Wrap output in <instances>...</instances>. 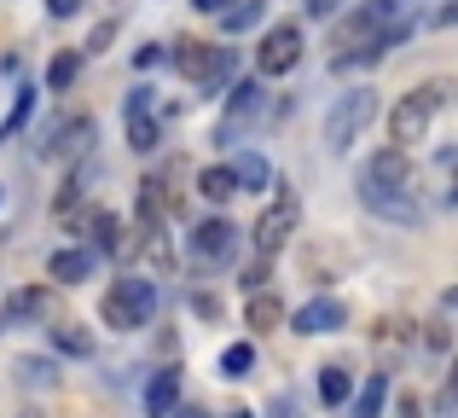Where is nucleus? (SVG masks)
I'll use <instances>...</instances> for the list:
<instances>
[{
	"label": "nucleus",
	"instance_id": "nucleus-25",
	"mask_svg": "<svg viewBox=\"0 0 458 418\" xmlns=\"http://www.w3.org/2000/svg\"><path fill=\"white\" fill-rule=\"evenodd\" d=\"M250 366H256V349H250V343H233V349L221 354V378H250Z\"/></svg>",
	"mask_w": 458,
	"mask_h": 418
},
{
	"label": "nucleus",
	"instance_id": "nucleus-39",
	"mask_svg": "<svg viewBox=\"0 0 458 418\" xmlns=\"http://www.w3.org/2000/svg\"><path fill=\"white\" fill-rule=\"evenodd\" d=\"M447 198H453V204H458V181H453V192H447Z\"/></svg>",
	"mask_w": 458,
	"mask_h": 418
},
{
	"label": "nucleus",
	"instance_id": "nucleus-41",
	"mask_svg": "<svg viewBox=\"0 0 458 418\" xmlns=\"http://www.w3.org/2000/svg\"><path fill=\"white\" fill-rule=\"evenodd\" d=\"M0 326H6V320H0Z\"/></svg>",
	"mask_w": 458,
	"mask_h": 418
},
{
	"label": "nucleus",
	"instance_id": "nucleus-14",
	"mask_svg": "<svg viewBox=\"0 0 458 418\" xmlns=\"http://www.w3.org/2000/svg\"><path fill=\"white\" fill-rule=\"evenodd\" d=\"M256 105H261V88H256V81H238V93L226 99V116H221V140H233L238 123H250V116H256Z\"/></svg>",
	"mask_w": 458,
	"mask_h": 418
},
{
	"label": "nucleus",
	"instance_id": "nucleus-26",
	"mask_svg": "<svg viewBox=\"0 0 458 418\" xmlns=\"http://www.w3.org/2000/svg\"><path fill=\"white\" fill-rule=\"evenodd\" d=\"M18 378H23L30 389H47V384H58V366H53V361H35V354H30V361H18Z\"/></svg>",
	"mask_w": 458,
	"mask_h": 418
},
{
	"label": "nucleus",
	"instance_id": "nucleus-32",
	"mask_svg": "<svg viewBox=\"0 0 458 418\" xmlns=\"http://www.w3.org/2000/svg\"><path fill=\"white\" fill-rule=\"evenodd\" d=\"M116 35V23H99V30H93V41H88V53H105V41H111Z\"/></svg>",
	"mask_w": 458,
	"mask_h": 418
},
{
	"label": "nucleus",
	"instance_id": "nucleus-30",
	"mask_svg": "<svg viewBox=\"0 0 458 418\" xmlns=\"http://www.w3.org/2000/svg\"><path fill=\"white\" fill-rule=\"evenodd\" d=\"M226 81H233V53H221V64H215V76L203 81V88H209V93H221Z\"/></svg>",
	"mask_w": 458,
	"mask_h": 418
},
{
	"label": "nucleus",
	"instance_id": "nucleus-23",
	"mask_svg": "<svg viewBox=\"0 0 458 418\" xmlns=\"http://www.w3.org/2000/svg\"><path fill=\"white\" fill-rule=\"evenodd\" d=\"M279 320H284V303H279V296H267V291L250 296V326H256V331H279Z\"/></svg>",
	"mask_w": 458,
	"mask_h": 418
},
{
	"label": "nucleus",
	"instance_id": "nucleus-5",
	"mask_svg": "<svg viewBox=\"0 0 458 418\" xmlns=\"http://www.w3.org/2000/svg\"><path fill=\"white\" fill-rule=\"evenodd\" d=\"M296 64H302V30H296V23H273L256 47V70L261 76H284V70H296Z\"/></svg>",
	"mask_w": 458,
	"mask_h": 418
},
{
	"label": "nucleus",
	"instance_id": "nucleus-35",
	"mask_svg": "<svg viewBox=\"0 0 458 418\" xmlns=\"http://www.w3.org/2000/svg\"><path fill=\"white\" fill-rule=\"evenodd\" d=\"M436 23H458V0H447V6L436 12Z\"/></svg>",
	"mask_w": 458,
	"mask_h": 418
},
{
	"label": "nucleus",
	"instance_id": "nucleus-17",
	"mask_svg": "<svg viewBox=\"0 0 458 418\" xmlns=\"http://www.w3.org/2000/svg\"><path fill=\"white\" fill-rule=\"evenodd\" d=\"M47 308H53V291H12L6 308H0V320H6V326L12 320H41Z\"/></svg>",
	"mask_w": 458,
	"mask_h": 418
},
{
	"label": "nucleus",
	"instance_id": "nucleus-24",
	"mask_svg": "<svg viewBox=\"0 0 458 418\" xmlns=\"http://www.w3.org/2000/svg\"><path fill=\"white\" fill-rule=\"evenodd\" d=\"M383 396H389V378L371 372V378H366V389L354 396V418H377V413H383Z\"/></svg>",
	"mask_w": 458,
	"mask_h": 418
},
{
	"label": "nucleus",
	"instance_id": "nucleus-29",
	"mask_svg": "<svg viewBox=\"0 0 458 418\" xmlns=\"http://www.w3.org/2000/svg\"><path fill=\"white\" fill-rule=\"evenodd\" d=\"M163 58H174V53H163V47H140V53H134V70L146 76V70H157Z\"/></svg>",
	"mask_w": 458,
	"mask_h": 418
},
{
	"label": "nucleus",
	"instance_id": "nucleus-21",
	"mask_svg": "<svg viewBox=\"0 0 458 418\" xmlns=\"http://www.w3.org/2000/svg\"><path fill=\"white\" fill-rule=\"evenodd\" d=\"M267 18V0H238L233 12H221V23H226V35H244V30H256V23Z\"/></svg>",
	"mask_w": 458,
	"mask_h": 418
},
{
	"label": "nucleus",
	"instance_id": "nucleus-18",
	"mask_svg": "<svg viewBox=\"0 0 458 418\" xmlns=\"http://www.w3.org/2000/svg\"><path fill=\"white\" fill-rule=\"evenodd\" d=\"M319 401H325V407L354 401V378H348V366H319Z\"/></svg>",
	"mask_w": 458,
	"mask_h": 418
},
{
	"label": "nucleus",
	"instance_id": "nucleus-15",
	"mask_svg": "<svg viewBox=\"0 0 458 418\" xmlns=\"http://www.w3.org/2000/svg\"><path fill=\"white\" fill-rule=\"evenodd\" d=\"M198 192L209 198V204H226V198L244 192V181H238L233 163H215V169H203V175H198Z\"/></svg>",
	"mask_w": 458,
	"mask_h": 418
},
{
	"label": "nucleus",
	"instance_id": "nucleus-16",
	"mask_svg": "<svg viewBox=\"0 0 458 418\" xmlns=\"http://www.w3.org/2000/svg\"><path fill=\"white\" fill-rule=\"evenodd\" d=\"M88 146H93V123H88V116H70V123L53 134V151H58V158H93Z\"/></svg>",
	"mask_w": 458,
	"mask_h": 418
},
{
	"label": "nucleus",
	"instance_id": "nucleus-2",
	"mask_svg": "<svg viewBox=\"0 0 458 418\" xmlns=\"http://www.w3.org/2000/svg\"><path fill=\"white\" fill-rule=\"evenodd\" d=\"M447 93H453V81H436V88H412V93H406V99L389 111V140H394V146H406V151H412L418 140L429 134L436 111L447 105Z\"/></svg>",
	"mask_w": 458,
	"mask_h": 418
},
{
	"label": "nucleus",
	"instance_id": "nucleus-36",
	"mask_svg": "<svg viewBox=\"0 0 458 418\" xmlns=\"http://www.w3.org/2000/svg\"><path fill=\"white\" fill-rule=\"evenodd\" d=\"M174 418H209V413H203V407H180Z\"/></svg>",
	"mask_w": 458,
	"mask_h": 418
},
{
	"label": "nucleus",
	"instance_id": "nucleus-20",
	"mask_svg": "<svg viewBox=\"0 0 458 418\" xmlns=\"http://www.w3.org/2000/svg\"><path fill=\"white\" fill-rule=\"evenodd\" d=\"M47 331H53V349L58 354H76V361H81V354H93V337L81 326H70V320H58V326H47Z\"/></svg>",
	"mask_w": 458,
	"mask_h": 418
},
{
	"label": "nucleus",
	"instance_id": "nucleus-13",
	"mask_svg": "<svg viewBox=\"0 0 458 418\" xmlns=\"http://www.w3.org/2000/svg\"><path fill=\"white\" fill-rule=\"evenodd\" d=\"M215 64H221V53L203 47V41H180L174 47V70H180V76H191V81H209Z\"/></svg>",
	"mask_w": 458,
	"mask_h": 418
},
{
	"label": "nucleus",
	"instance_id": "nucleus-3",
	"mask_svg": "<svg viewBox=\"0 0 458 418\" xmlns=\"http://www.w3.org/2000/svg\"><path fill=\"white\" fill-rule=\"evenodd\" d=\"M371 116H377V93H371V88L343 93V99L331 105V116H325V146H331V151H348L360 134H366Z\"/></svg>",
	"mask_w": 458,
	"mask_h": 418
},
{
	"label": "nucleus",
	"instance_id": "nucleus-34",
	"mask_svg": "<svg viewBox=\"0 0 458 418\" xmlns=\"http://www.w3.org/2000/svg\"><path fill=\"white\" fill-rule=\"evenodd\" d=\"M191 6H198V12H215V18H221V12H233V0H191Z\"/></svg>",
	"mask_w": 458,
	"mask_h": 418
},
{
	"label": "nucleus",
	"instance_id": "nucleus-10",
	"mask_svg": "<svg viewBox=\"0 0 458 418\" xmlns=\"http://www.w3.org/2000/svg\"><path fill=\"white\" fill-rule=\"evenodd\" d=\"M360 181H377V186H406V181H412V158H406V146L377 151V158L366 163V175H360Z\"/></svg>",
	"mask_w": 458,
	"mask_h": 418
},
{
	"label": "nucleus",
	"instance_id": "nucleus-9",
	"mask_svg": "<svg viewBox=\"0 0 458 418\" xmlns=\"http://www.w3.org/2000/svg\"><path fill=\"white\" fill-rule=\"evenodd\" d=\"M128 146H134V151H157V116H151V88L128 93Z\"/></svg>",
	"mask_w": 458,
	"mask_h": 418
},
{
	"label": "nucleus",
	"instance_id": "nucleus-6",
	"mask_svg": "<svg viewBox=\"0 0 458 418\" xmlns=\"http://www.w3.org/2000/svg\"><path fill=\"white\" fill-rule=\"evenodd\" d=\"M296 221H302V204H296V192H284L279 204H273V209L256 221V250H261V256H279V250L291 244Z\"/></svg>",
	"mask_w": 458,
	"mask_h": 418
},
{
	"label": "nucleus",
	"instance_id": "nucleus-33",
	"mask_svg": "<svg viewBox=\"0 0 458 418\" xmlns=\"http://www.w3.org/2000/svg\"><path fill=\"white\" fill-rule=\"evenodd\" d=\"M336 6H343V0H308V12H313V18H331Z\"/></svg>",
	"mask_w": 458,
	"mask_h": 418
},
{
	"label": "nucleus",
	"instance_id": "nucleus-38",
	"mask_svg": "<svg viewBox=\"0 0 458 418\" xmlns=\"http://www.w3.org/2000/svg\"><path fill=\"white\" fill-rule=\"evenodd\" d=\"M226 418H256V413H226Z\"/></svg>",
	"mask_w": 458,
	"mask_h": 418
},
{
	"label": "nucleus",
	"instance_id": "nucleus-19",
	"mask_svg": "<svg viewBox=\"0 0 458 418\" xmlns=\"http://www.w3.org/2000/svg\"><path fill=\"white\" fill-rule=\"evenodd\" d=\"M233 169H238V181H244V192H261V186L273 181V169H267V158H261V151H238Z\"/></svg>",
	"mask_w": 458,
	"mask_h": 418
},
{
	"label": "nucleus",
	"instance_id": "nucleus-37",
	"mask_svg": "<svg viewBox=\"0 0 458 418\" xmlns=\"http://www.w3.org/2000/svg\"><path fill=\"white\" fill-rule=\"evenodd\" d=\"M447 308H458V285H453V291H447Z\"/></svg>",
	"mask_w": 458,
	"mask_h": 418
},
{
	"label": "nucleus",
	"instance_id": "nucleus-27",
	"mask_svg": "<svg viewBox=\"0 0 458 418\" xmlns=\"http://www.w3.org/2000/svg\"><path fill=\"white\" fill-rule=\"evenodd\" d=\"M76 70H81L76 53H58L53 64H47V81H53V88H70V81H76Z\"/></svg>",
	"mask_w": 458,
	"mask_h": 418
},
{
	"label": "nucleus",
	"instance_id": "nucleus-8",
	"mask_svg": "<svg viewBox=\"0 0 458 418\" xmlns=\"http://www.w3.org/2000/svg\"><path fill=\"white\" fill-rule=\"evenodd\" d=\"M343 326V303L336 296H313L291 314V331H302V337H319V331H336Z\"/></svg>",
	"mask_w": 458,
	"mask_h": 418
},
{
	"label": "nucleus",
	"instance_id": "nucleus-28",
	"mask_svg": "<svg viewBox=\"0 0 458 418\" xmlns=\"http://www.w3.org/2000/svg\"><path fill=\"white\" fill-rule=\"evenodd\" d=\"M30 105H35V88H18V105H12V116H6V134H18V128H23Z\"/></svg>",
	"mask_w": 458,
	"mask_h": 418
},
{
	"label": "nucleus",
	"instance_id": "nucleus-1",
	"mask_svg": "<svg viewBox=\"0 0 458 418\" xmlns=\"http://www.w3.org/2000/svg\"><path fill=\"white\" fill-rule=\"evenodd\" d=\"M99 314H105V326H111V331H140V326H151V314H157V285L140 279V273H123V279H111Z\"/></svg>",
	"mask_w": 458,
	"mask_h": 418
},
{
	"label": "nucleus",
	"instance_id": "nucleus-40",
	"mask_svg": "<svg viewBox=\"0 0 458 418\" xmlns=\"http://www.w3.org/2000/svg\"><path fill=\"white\" fill-rule=\"evenodd\" d=\"M23 418H35V413H23Z\"/></svg>",
	"mask_w": 458,
	"mask_h": 418
},
{
	"label": "nucleus",
	"instance_id": "nucleus-11",
	"mask_svg": "<svg viewBox=\"0 0 458 418\" xmlns=\"http://www.w3.org/2000/svg\"><path fill=\"white\" fill-rule=\"evenodd\" d=\"M168 413H180V372L174 366L151 372V384H146V418H168Z\"/></svg>",
	"mask_w": 458,
	"mask_h": 418
},
{
	"label": "nucleus",
	"instance_id": "nucleus-31",
	"mask_svg": "<svg viewBox=\"0 0 458 418\" xmlns=\"http://www.w3.org/2000/svg\"><path fill=\"white\" fill-rule=\"evenodd\" d=\"M47 12H53V18H76L81 0H47Z\"/></svg>",
	"mask_w": 458,
	"mask_h": 418
},
{
	"label": "nucleus",
	"instance_id": "nucleus-7",
	"mask_svg": "<svg viewBox=\"0 0 458 418\" xmlns=\"http://www.w3.org/2000/svg\"><path fill=\"white\" fill-rule=\"evenodd\" d=\"M233 250H238V226L233 221H221V215H215V221H198V226H191V256L226 261Z\"/></svg>",
	"mask_w": 458,
	"mask_h": 418
},
{
	"label": "nucleus",
	"instance_id": "nucleus-4",
	"mask_svg": "<svg viewBox=\"0 0 458 418\" xmlns=\"http://www.w3.org/2000/svg\"><path fill=\"white\" fill-rule=\"evenodd\" d=\"M360 204L371 215H383V221L394 226H418L424 221V204L412 198V186H377V181H360Z\"/></svg>",
	"mask_w": 458,
	"mask_h": 418
},
{
	"label": "nucleus",
	"instance_id": "nucleus-12",
	"mask_svg": "<svg viewBox=\"0 0 458 418\" xmlns=\"http://www.w3.org/2000/svg\"><path fill=\"white\" fill-rule=\"evenodd\" d=\"M93 268H99V250H58V256L47 261V273H53L58 285H81V279H93Z\"/></svg>",
	"mask_w": 458,
	"mask_h": 418
},
{
	"label": "nucleus",
	"instance_id": "nucleus-22",
	"mask_svg": "<svg viewBox=\"0 0 458 418\" xmlns=\"http://www.w3.org/2000/svg\"><path fill=\"white\" fill-rule=\"evenodd\" d=\"M93 233H99V256H123V250H128L123 221H116L111 209H99V215H93Z\"/></svg>",
	"mask_w": 458,
	"mask_h": 418
}]
</instances>
